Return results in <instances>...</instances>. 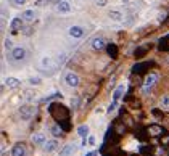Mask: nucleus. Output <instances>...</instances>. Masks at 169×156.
<instances>
[{"label": "nucleus", "instance_id": "obj_1", "mask_svg": "<svg viewBox=\"0 0 169 156\" xmlns=\"http://www.w3.org/2000/svg\"><path fill=\"white\" fill-rule=\"evenodd\" d=\"M48 111L53 114V118L58 121V126H61L63 130H69L71 126H69V113L66 110V106H63L60 103H52Z\"/></svg>", "mask_w": 169, "mask_h": 156}, {"label": "nucleus", "instance_id": "obj_2", "mask_svg": "<svg viewBox=\"0 0 169 156\" xmlns=\"http://www.w3.org/2000/svg\"><path fill=\"white\" fill-rule=\"evenodd\" d=\"M34 113H36V110H34L32 106H29V105H24V106L19 108V116H21V119H24V121L31 119L34 116Z\"/></svg>", "mask_w": 169, "mask_h": 156}, {"label": "nucleus", "instance_id": "obj_3", "mask_svg": "<svg viewBox=\"0 0 169 156\" xmlns=\"http://www.w3.org/2000/svg\"><path fill=\"white\" fill-rule=\"evenodd\" d=\"M156 79H158V77H156V74H148V76H147V79H145V89H143V94H148V92L151 90V87L155 86V82H156Z\"/></svg>", "mask_w": 169, "mask_h": 156}, {"label": "nucleus", "instance_id": "obj_4", "mask_svg": "<svg viewBox=\"0 0 169 156\" xmlns=\"http://www.w3.org/2000/svg\"><path fill=\"white\" fill-rule=\"evenodd\" d=\"M24 56H26V50H24L23 47H16V48H13V52H11V58H13V60L21 61V60H24Z\"/></svg>", "mask_w": 169, "mask_h": 156}, {"label": "nucleus", "instance_id": "obj_5", "mask_svg": "<svg viewBox=\"0 0 169 156\" xmlns=\"http://www.w3.org/2000/svg\"><path fill=\"white\" fill-rule=\"evenodd\" d=\"M65 81H66V84L69 87H77L79 86V77H77V74H74V73H68L66 77H65Z\"/></svg>", "mask_w": 169, "mask_h": 156}, {"label": "nucleus", "instance_id": "obj_6", "mask_svg": "<svg viewBox=\"0 0 169 156\" xmlns=\"http://www.w3.org/2000/svg\"><path fill=\"white\" fill-rule=\"evenodd\" d=\"M21 27H23V18H15L10 24V31L11 34H18L21 31Z\"/></svg>", "mask_w": 169, "mask_h": 156}, {"label": "nucleus", "instance_id": "obj_7", "mask_svg": "<svg viewBox=\"0 0 169 156\" xmlns=\"http://www.w3.org/2000/svg\"><path fill=\"white\" fill-rule=\"evenodd\" d=\"M13 156H26V145L24 143H16L11 150Z\"/></svg>", "mask_w": 169, "mask_h": 156}, {"label": "nucleus", "instance_id": "obj_8", "mask_svg": "<svg viewBox=\"0 0 169 156\" xmlns=\"http://www.w3.org/2000/svg\"><path fill=\"white\" fill-rule=\"evenodd\" d=\"M69 35L74 39H81L84 35V29L81 26H73V27H69Z\"/></svg>", "mask_w": 169, "mask_h": 156}, {"label": "nucleus", "instance_id": "obj_9", "mask_svg": "<svg viewBox=\"0 0 169 156\" xmlns=\"http://www.w3.org/2000/svg\"><path fill=\"white\" fill-rule=\"evenodd\" d=\"M56 146H58V142H56V140H48V142L44 143V150L47 153H52V151L56 150Z\"/></svg>", "mask_w": 169, "mask_h": 156}, {"label": "nucleus", "instance_id": "obj_10", "mask_svg": "<svg viewBox=\"0 0 169 156\" xmlns=\"http://www.w3.org/2000/svg\"><path fill=\"white\" fill-rule=\"evenodd\" d=\"M163 132H164V130H163V127H159V126H156V124H153V126L148 127V134H150V135H153V137L161 135Z\"/></svg>", "mask_w": 169, "mask_h": 156}, {"label": "nucleus", "instance_id": "obj_11", "mask_svg": "<svg viewBox=\"0 0 169 156\" xmlns=\"http://www.w3.org/2000/svg\"><path fill=\"white\" fill-rule=\"evenodd\" d=\"M105 47H107V45H105V40L102 37H95L92 40V48H94V50H102V48H105Z\"/></svg>", "mask_w": 169, "mask_h": 156}, {"label": "nucleus", "instance_id": "obj_12", "mask_svg": "<svg viewBox=\"0 0 169 156\" xmlns=\"http://www.w3.org/2000/svg\"><path fill=\"white\" fill-rule=\"evenodd\" d=\"M32 143L44 145L45 143V135H44V134H34V135H32Z\"/></svg>", "mask_w": 169, "mask_h": 156}, {"label": "nucleus", "instance_id": "obj_13", "mask_svg": "<svg viewBox=\"0 0 169 156\" xmlns=\"http://www.w3.org/2000/svg\"><path fill=\"white\" fill-rule=\"evenodd\" d=\"M107 52H108V55L111 56V58H116L118 56V48H116L115 44H108L107 45Z\"/></svg>", "mask_w": 169, "mask_h": 156}, {"label": "nucleus", "instance_id": "obj_14", "mask_svg": "<svg viewBox=\"0 0 169 156\" xmlns=\"http://www.w3.org/2000/svg\"><path fill=\"white\" fill-rule=\"evenodd\" d=\"M140 153H142L143 156H153L155 153H153V146L150 145H143V146H140Z\"/></svg>", "mask_w": 169, "mask_h": 156}, {"label": "nucleus", "instance_id": "obj_15", "mask_svg": "<svg viewBox=\"0 0 169 156\" xmlns=\"http://www.w3.org/2000/svg\"><path fill=\"white\" fill-rule=\"evenodd\" d=\"M5 84H6L10 89H18V87H19V81L15 79V77H8V79L5 81Z\"/></svg>", "mask_w": 169, "mask_h": 156}, {"label": "nucleus", "instance_id": "obj_16", "mask_svg": "<svg viewBox=\"0 0 169 156\" xmlns=\"http://www.w3.org/2000/svg\"><path fill=\"white\" fill-rule=\"evenodd\" d=\"M56 10H58L60 13H68L69 10H71V6H69L68 2H61V3L56 5Z\"/></svg>", "mask_w": 169, "mask_h": 156}, {"label": "nucleus", "instance_id": "obj_17", "mask_svg": "<svg viewBox=\"0 0 169 156\" xmlns=\"http://www.w3.org/2000/svg\"><path fill=\"white\" fill-rule=\"evenodd\" d=\"M73 151H74V145H66L60 151V156H69V154H73Z\"/></svg>", "mask_w": 169, "mask_h": 156}, {"label": "nucleus", "instance_id": "obj_18", "mask_svg": "<svg viewBox=\"0 0 169 156\" xmlns=\"http://www.w3.org/2000/svg\"><path fill=\"white\" fill-rule=\"evenodd\" d=\"M77 134H79L82 138H86L87 134H89V127L87 126H79V127H77Z\"/></svg>", "mask_w": 169, "mask_h": 156}, {"label": "nucleus", "instance_id": "obj_19", "mask_svg": "<svg viewBox=\"0 0 169 156\" xmlns=\"http://www.w3.org/2000/svg\"><path fill=\"white\" fill-rule=\"evenodd\" d=\"M123 90H124V87H123V86H119V87L115 90V94H113V102H118L119 98H121V95H123Z\"/></svg>", "mask_w": 169, "mask_h": 156}, {"label": "nucleus", "instance_id": "obj_20", "mask_svg": "<svg viewBox=\"0 0 169 156\" xmlns=\"http://www.w3.org/2000/svg\"><path fill=\"white\" fill-rule=\"evenodd\" d=\"M150 65L148 63H140V65H135L134 66V73H143L145 68H148Z\"/></svg>", "mask_w": 169, "mask_h": 156}, {"label": "nucleus", "instance_id": "obj_21", "mask_svg": "<svg viewBox=\"0 0 169 156\" xmlns=\"http://www.w3.org/2000/svg\"><path fill=\"white\" fill-rule=\"evenodd\" d=\"M52 134H53V137H61V135H63L61 126H53V127H52Z\"/></svg>", "mask_w": 169, "mask_h": 156}, {"label": "nucleus", "instance_id": "obj_22", "mask_svg": "<svg viewBox=\"0 0 169 156\" xmlns=\"http://www.w3.org/2000/svg\"><path fill=\"white\" fill-rule=\"evenodd\" d=\"M23 19L32 21V19H34V10H26V11L23 13Z\"/></svg>", "mask_w": 169, "mask_h": 156}, {"label": "nucleus", "instance_id": "obj_23", "mask_svg": "<svg viewBox=\"0 0 169 156\" xmlns=\"http://www.w3.org/2000/svg\"><path fill=\"white\" fill-rule=\"evenodd\" d=\"M108 15H110V18H111V19H115V21H119V19L123 18L121 13H119V11H115V10H111V11L108 13Z\"/></svg>", "mask_w": 169, "mask_h": 156}, {"label": "nucleus", "instance_id": "obj_24", "mask_svg": "<svg viewBox=\"0 0 169 156\" xmlns=\"http://www.w3.org/2000/svg\"><path fill=\"white\" fill-rule=\"evenodd\" d=\"M161 106L163 108H169V95H164L161 98Z\"/></svg>", "mask_w": 169, "mask_h": 156}, {"label": "nucleus", "instance_id": "obj_25", "mask_svg": "<svg viewBox=\"0 0 169 156\" xmlns=\"http://www.w3.org/2000/svg\"><path fill=\"white\" fill-rule=\"evenodd\" d=\"M145 52H147V48H139V50H135V56H137V58H140V56H143L145 55Z\"/></svg>", "mask_w": 169, "mask_h": 156}, {"label": "nucleus", "instance_id": "obj_26", "mask_svg": "<svg viewBox=\"0 0 169 156\" xmlns=\"http://www.w3.org/2000/svg\"><path fill=\"white\" fill-rule=\"evenodd\" d=\"M52 3V0H37L36 2V6H42V5H48Z\"/></svg>", "mask_w": 169, "mask_h": 156}, {"label": "nucleus", "instance_id": "obj_27", "mask_svg": "<svg viewBox=\"0 0 169 156\" xmlns=\"http://www.w3.org/2000/svg\"><path fill=\"white\" fill-rule=\"evenodd\" d=\"M29 84H32V86H39V84H40V79H39V77H31V79H29Z\"/></svg>", "mask_w": 169, "mask_h": 156}, {"label": "nucleus", "instance_id": "obj_28", "mask_svg": "<svg viewBox=\"0 0 169 156\" xmlns=\"http://www.w3.org/2000/svg\"><path fill=\"white\" fill-rule=\"evenodd\" d=\"M71 106H73L74 110L77 108V106H79V98H77V97H74L73 100H71Z\"/></svg>", "mask_w": 169, "mask_h": 156}, {"label": "nucleus", "instance_id": "obj_29", "mask_svg": "<svg viewBox=\"0 0 169 156\" xmlns=\"http://www.w3.org/2000/svg\"><path fill=\"white\" fill-rule=\"evenodd\" d=\"M169 143V135H164V137H161V145L166 146Z\"/></svg>", "mask_w": 169, "mask_h": 156}, {"label": "nucleus", "instance_id": "obj_30", "mask_svg": "<svg viewBox=\"0 0 169 156\" xmlns=\"http://www.w3.org/2000/svg\"><path fill=\"white\" fill-rule=\"evenodd\" d=\"M115 108H116V102H113L110 106H108V113H111V111H115Z\"/></svg>", "mask_w": 169, "mask_h": 156}, {"label": "nucleus", "instance_id": "obj_31", "mask_svg": "<svg viewBox=\"0 0 169 156\" xmlns=\"http://www.w3.org/2000/svg\"><path fill=\"white\" fill-rule=\"evenodd\" d=\"M13 3H15V5H24L26 0H13Z\"/></svg>", "mask_w": 169, "mask_h": 156}, {"label": "nucleus", "instance_id": "obj_32", "mask_svg": "<svg viewBox=\"0 0 169 156\" xmlns=\"http://www.w3.org/2000/svg\"><path fill=\"white\" fill-rule=\"evenodd\" d=\"M97 5H100V6H105V5H107V0H97Z\"/></svg>", "mask_w": 169, "mask_h": 156}, {"label": "nucleus", "instance_id": "obj_33", "mask_svg": "<svg viewBox=\"0 0 169 156\" xmlns=\"http://www.w3.org/2000/svg\"><path fill=\"white\" fill-rule=\"evenodd\" d=\"M5 48H11V40H5Z\"/></svg>", "mask_w": 169, "mask_h": 156}, {"label": "nucleus", "instance_id": "obj_34", "mask_svg": "<svg viewBox=\"0 0 169 156\" xmlns=\"http://www.w3.org/2000/svg\"><path fill=\"white\" fill-rule=\"evenodd\" d=\"M95 143V137H89V145H94Z\"/></svg>", "mask_w": 169, "mask_h": 156}, {"label": "nucleus", "instance_id": "obj_35", "mask_svg": "<svg viewBox=\"0 0 169 156\" xmlns=\"http://www.w3.org/2000/svg\"><path fill=\"white\" fill-rule=\"evenodd\" d=\"M86 156H97V151H92V153H87Z\"/></svg>", "mask_w": 169, "mask_h": 156}, {"label": "nucleus", "instance_id": "obj_36", "mask_svg": "<svg viewBox=\"0 0 169 156\" xmlns=\"http://www.w3.org/2000/svg\"><path fill=\"white\" fill-rule=\"evenodd\" d=\"M61 2H63V0H52V3H56V5L61 3Z\"/></svg>", "mask_w": 169, "mask_h": 156}, {"label": "nucleus", "instance_id": "obj_37", "mask_svg": "<svg viewBox=\"0 0 169 156\" xmlns=\"http://www.w3.org/2000/svg\"><path fill=\"white\" fill-rule=\"evenodd\" d=\"M123 2H129V0H123Z\"/></svg>", "mask_w": 169, "mask_h": 156}, {"label": "nucleus", "instance_id": "obj_38", "mask_svg": "<svg viewBox=\"0 0 169 156\" xmlns=\"http://www.w3.org/2000/svg\"><path fill=\"white\" fill-rule=\"evenodd\" d=\"M167 156H169V154H167Z\"/></svg>", "mask_w": 169, "mask_h": 156}]
</instances>
